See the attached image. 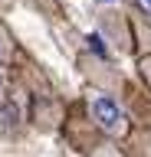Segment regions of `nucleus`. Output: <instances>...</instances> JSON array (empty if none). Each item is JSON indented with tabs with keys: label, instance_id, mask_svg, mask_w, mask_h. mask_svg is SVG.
I'll use <instances>...</instances> for the list:
<instances>
[{
	"label": "nucleus",
	"instance_id": "1",
	"mask_svg": "<svg viewBox=\"0 0 151 157\" xmlns=\"http://www.w3.org/2000/svg\"><path fill=\"white\" fill-rule=\"evenodd\" d=\"M92 115H95V121H99L102 128H109V131H115V128L121 124V111H118V105H115V98H109V95H95L92 98Z\"/></svg>",
	"mask_w": 151,
	"mask_h": 157
},
{
	"label": "nucleus",
	"instance_id": "2",
	"mask_svg": "<svg viewBox=\"0 0 151 157\" xmlns=\"http://www.w3.org/2000/svg\"><path fill=\"white\" fill-rule=\"evenodd\" d=\"M89 46H92V52H95V56L109 59V46L102 43V36H99V33H92V36H89Z\"/></svg>",
	"mask_w": 151,
	"mask_h": 157
},
{
	"label": "nucleus",
	"instance_id": "3",
	"mask_svg": "<svg viewBox=\"0 0 151 157\" xmlns=\"http://www.w3.org/2000/svg\"><path fill=\"white\" fill-rule=\"evenodd\" d=\"M13 121H17V108H13V105H3V111H0V124H3V128H13Z\"/></svg>",
	"mask_w": 151,
	"mask_h": 157
},
{
	"label": "nucleus",
	"instance_id": "4",
	"mask_svg": "<svg viewBox=\"0 0 151 157\" xmlns=\"http://www.w3.org/2000/svg\"><path fill=\"white\" fill-rule=\"evenodd\" d=\"M135 3H138L141 13H148V17H151V0H135Z\"/></svg>",
	"mask_w": 151,
	"mask_h": 157
},
{
	"label": "nucleus",
	"instance_id": "5",
	"mask_svg": "<svg viewBox=\"0 0 151 157\" xmlns=\"http://www.w3.org/2000/svg\"><path fill=\"white\" fill-rule=\"evenodd\" d=\"M145 72H148V78H151V59H145Z\"/></svg>",
	"mask_w": 151,
	"mask_h": 157
},
{
	"label": "nucleus",
	"instance_id": "6",
	"mask_svg": "<svg viewBox=\"0 0 151 157\" xmlns=\"http://www.w3.org/2000/svg\"><path fill=\"white\" fill-rule=\"evenodd\" d=\"M0 95H3V75H0Z\"/></svg>",
	"mask_w": 151,
	"mask_h": 157
},
{
	"label": "nucleus",
	"instance_id": "7",
	"mask_svg": "<svg viewBox=\"0 0 151 157\" xmlns=\"http://www.w3.org/2000/svg\"><path fill=\"white\" fill-rule=\"evenodd\" d=\"M99 157H115V154H99Z\"/></svg>",
	"mask_w": 151,
	"mask_h": 157
},
{
	"label": "nucleus",
	"instance_id": "8",
	"mask_svg": "<svg viewBox=\"0 0 151 157\" xmlns=\"http://www.w3.org/2000/svg\"><path fill=\"white\" fill-rule=\"evenodd\" d=\"M105 3H112V0H105Z\"/></svg>",
	"mask_w": 151,
	"mask_h": 157
}]
</instances>
